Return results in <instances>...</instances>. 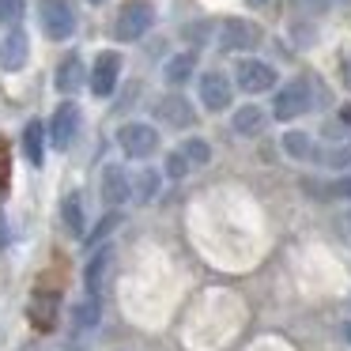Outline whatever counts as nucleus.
<instances>
[{
    "label": "nucleus",
    "mask_w": 351,
    "mask_h": 351,
    "mask_svg": "<svg viewBox=\"0 0 351 351\" xmlns=\"http://www.w3.org/2000/svg\"><path fill=\"white\" fill-rule=\"evenodd\" d=\"M38 19L46 38L53 42H69L76 34V8L72 0H38Z\"/></svg>",
    "instance_id": "nucleus-2"
},
{
    "label": "nucleus",
    "mask_w": 351,
    "mask_h": 351,
    "mask_svg": "<svg viewBox=\"0 0 351 351\" xmlns=\"http://www.w3.org/2000/svg\"><path fill=\"white\" fill-rule=\"evenodd\" d=\"M152 23H155L152 4H144V0H129V4L117 12V19H114V38L117 42H136V38H144V34L152 31Z\"/></svg>",
    "instance_id": "nucleus-3"
},
{
    "label": "nucleus",
    "mask_w": 351,
    "mask_h": 351,
    "mask_svg": "<svg viewBox=\"0 0 351 351\" xmlns=\"http://www.w3.org/2000/svg\"><path fill=\"white\" fill-rule=\"evenodd\" d=\"M310 106H313V87H310V80H291V84H283L280 91H276V99H272V117H276V121H295V117H302Z\"/></svg>",
    "instance_id": "nucleus-1"
},
{
    "label": "nucleus",
    "mask_w": 351,
    "mask_h": 351,
    "mask_svg": "<svg viewBox=\"0 0 351 351\" xmlns=\"http://www.w3.org/2000/svg\"><path fill=\"white\" fill-rule=\"evenodd\" d=\"M117 80H121V53L102 49V53L95 57V64H91V95L110 99L114 87H117Z\"/></svg>",
    "instance_id": "nucleus-7"
},
{
    "label": "nucleus",
    "mask_w": 351,
    "mask_h": 351,
    "mask_svg": "<svg viewBox=\"0 0 351 351\" xmlns=\"http://www.w3.org/2000/svg\"><path fill=\"white\" fill-rule=\"evenodd\" d=\"M230 99H234V87H230V80L223 72H204L200 76V102H204V110L219 114V110L230 106Z\"/></svg>",
    "instance_id": "nucleus-10"
},
{
    "label": "nucleus",
    "mask_w": 351,
    "mask_h": 351,
    "mask_svg": "<svg viewBox=\"0 0 351 351\" xmlns=\"http://www.w3.org/2000/svg\"><path fill=\"white\" fill-rule=\"evenodd\" d=\"M178 152H182L193 167H204V162L212 159V147H208V140H200V136H189L182 147H178Z\"/></svg>",
    "instance_id": "nucleus-22"
},
{
    "label": "nucleus",
    "mask_w": 351,
    "mask_h": 351,
    "mask_svg": "<svg viewBox=\"0 0 351 351\" xmlns=\"http://www.w3.org/2000/svg\"><path fill=\"white\" fill-rule=\"evenodd\" d=\"M8 242V223H4V212H0V245Z\"/></svg>",
    "instance_id": "nucleus-30"
},
{
    "label": "nucleus",
    "mask_w": 351,
    "mask_h": 351,
    "mask_svg": "<svg viewBox=\"0 0 351 351\" xmlns=\"http://www.w3.org/2000/svg\"><path fill=\"white\" fill-rule=\"evenodd\" d=\"M80 129H84V114H80L76 102H61V106L53 110V121H49V144L61 147V152H69L72 144H76Z\"/></svg>",
    "instance_id": "nucleus-5"
},
{
    "label": "nucleus",
    "mask_w": 351,
    "mask_h": 351,
    "mask_svg": "<svg viewBox=\"0 0 351 351\" xmlns=\"http://www.w3.org/2000/svg\"><path fill=\"white\" fill-rule=\"evenodd\" d=\"M61 219H64V230L69 234H84V197L80 193H69L61 200Z\"/></svg>",
    "instance_id": "nucleus-19"
},
{
    "label": "nucleus",
    "mask_w": 351,
    "mask_h": 351,
    "mask_svg": "<svg viewBox=\"0 0 351 351\" xmlns=\"http://www.w3.org/2000/svg\"><path fill=\"white\" fill-rule=\"evenodd\" d=\"M283 152H287L291 159H317V147H313V140L306 136V132H287V136H283Z\"/></svg>",
    "instance_id": "nucleus-20"
},
{
    "label": "nucleus",
    "mask_w": 351,
    "mask_h": 351,
    "mask_svg": "<svg viewBox=\"0 0 351 351\" xmlns=\"http://www.w3.org/2000/svg\"><path fill=\"white\" fill-rule=\"evenodd\" d=\"M234 84L242 87L245 95H261V91H272L276 87V69L257 57H242L234 69Z\"/></svg>",
    "instance_id": "nucleus-6"
},
{
    "label": "nucleus",
    "mask_w": 351,
    "mask_h": 351,
    "mask_svg": "<svg viewBox=\"0 0 351 351\" xmlns=\"http://www.w3.org/2000/svg\"><path fill=\"white\" fill-rule=\"evenodd\" d=\"M31 57V38L23 31H12L8 38H0V72H19Z\"/></svg>",
    "instance_id": "nucleus-11"
},
{
    "label": "nucleus",
    "mask_w": 351,
    "mask_h": 351,
    "mask_svg": "<svg viewBox=\"0 0 351 351\" xmlns=\"http://www.w3.org/2000/svg\"><path fill=\"white\" fill-rule=\"evenodd\" d=\"M348 340H351V325H348Z\"/></svg>",
    "instance_id": "nucleus-35"
},
{
    "label": "nucleus",
    "mask_w": 351,
    "mask_h": 351,
    "mask_svg": "<svg viewBox=\"0 0 351 351\" xmlns=\"http://www.w3.org/2000/svg\"><path fill=\"white\" fill-rule=\"evenodd\" d=\"M8 167H12V162H8V147H4V140H0V185L8 182Z\"/></svg>",
    "instance_id": "nucleus-29"
},
{
    "label": "nucleus",
    "mask_w": 351,
    "mask_h": 351,
    "mask_svg": "<svg viewBox=\"0 0 351 351\" xmlns=\"http://www.w3.org/2000/svg\"><path fill=\"white\" fill-rule=\"evenodd\" d=\"M328 4H351V0H328Z\"/></svg>",
    "instance_id": "nucleus-32"
},
{
    "label": "nucleus",
    "mask_w": 351,
    "mask_h": 351,
    "mask_svg": "<svg viewBox=\"0 0 351 351\" xmlns=\"http://www.w3.org/2000/svg\"><path fill=\"white\" fill-rule=\"evenodd\" d=\"M114 250H99L91 261H87V268H84V283H87V295H106V287H110V280H114Z\"/></svg>",
    "instance_id": "nucleus-9"
},
{
    "label": "nucleus",
    "mask_w": 351,
    "mask_h": 351,
    "mask_svg": "<svg viewBox=\"0 0 351 351\" xmlns=\"http://www.w3.org/2000/svg\"><path fill=\"white\" fill-rule=\"evenodd\" d=\"M317 159L325 167H351V147H328V152H317Z\"/></svg>",
    "instance_id": "nucleus-24"
},
{
    "label": "nucleus",
    "mask_w": 351,
    "mask_h": 351,
    "mask_svg": "<svg viewBox=\"0 0 351 351\" xmlns=\"http://www.w3.org/2000/svg\"><path fill=\"white\" fill-rule=\"evenodd\" d=\"M117 144H121V152L129 159H152L155 147H159V132L147 121H129L117 129Z\"/></svg>",
    "instance_id": "nucleus-4"
},
{
    "label": "nucleus",
    "mask_w": 351,
    "mask_h": 351,
    "mask_svg": "<svg viewBox=\"0 0 351 351\" xmlns=\"http://www.w3.org/2000/svg\"><path fill=\"white\" fill-rule=\"evenodd\" d=\"M325 193H328V197H336V200H351V174L348 178H336L332 185H325Z\"/></svg>",
    "instance_id": "nucleus-28"
},
{
    "label": "nucleus",
    "mask_w": 351,
    "mask_h": 351,
    "mask_svg": "<svg viewBox=\"0 0 351 351\" xmlns=\"http://www.w3.org/2000/svg\"><path fill=\"white\" fill-rule=\"evenodd\" d=\"M102 197L110 200V204H125V200H132V178L125 167H117V162H110L106 170H102Z\"/></svg>",
    "instance_id": "nucleus-12"
},
{
    "label": "nucleus",
    "mask_w": 351,
    "mask_h": 351,
    "mask_svg": "<svg viewBox=\"0 0 351 351\" xmlns=\"http://www.w3.org/2000/svg\"><path fill=\"white\" fill-rule=\"evenodd\" d=\"M23 155H27L31 167H42V162H46V125L34 121V117L23 125Z\"/></svg>",
    "instance_id": "nucleus-15"
},
{
    "label": "nucleus",
    "mask_w": 351,
    "mask_h": 351,
    "mask_svg": "<svg viewBox=\"0 0 351 351\" xmlns=\"http://www.w3.org/2000/svg\"><path fill=\"white\" fill-rule=\"evenodd\" d=\"M91 4H106V0H91Z\"/></svg>",
    "instance_id": "nucleus-34"
},
{
    "label": "nucleus",
    "mask_w": 351,
    "mask_h": 351,
    "mask_svg": "<svg viewBox=\"0 0 351 351\" xmlns=\"http://www.w3.org/2000/svg\"><path fill=\"white\" fill-rule=\"evenodd\" d=\"M155 193H159V174H155V170H144V174L132 182V197H136V200H152Z\"/></svg>",
    "instance_id": "nucleus-23"
},
{
    "label": "nucleus",
    "mask_w": 351,
    "mask_h": 351,
    "mask_svg": "<svg viewBox=\"0 0 351 351\" xmlns=\"http://www.w3.org/2000/svg\"><path fill=\"white\" fill-rule=\"evenodd\" d=\"M189 170H193V162L185 159L182 152H170V155H167V178H185Z\"/></svg>",
    "instance_id": "nucleus-25"
},
{
    "label": "nucleus",
    "mask_w": 351,
    "mask_h": 351,
    "mask_svg": "<svg viewBox=\"0 0 351 351\" xmlns=\"http://www.w3.org/2000/svg\"><path fill=\"white\" fill-rule=\"evenodd\" d=\"M193 72H197V53H193V49H185V53H174L167 61V69H162V80H167L170 87H182L185 80L193 76Z\"/></svg>",
    "instance_id": "nucleus-17"
},
{
    "label": "nucleus",
    "mask_w": 351,
    "mask_h": 351,
    "mask_svg": "<svg viewBox=\"0 0 351 351\" xmlns=\"http://www.w3.org/2000/svg\"><path fill=\"white\" fill-rule=\"evenodd\" d=\"M261 42V27L250 23V19H227L219 31V49L227 53H242V49H253Z\"/></svg>",
    "instance_id": "nucleus-8"
},
{
    "label": "nucleus",
    "mask_w": 351,
    "mask_h": 351,
    "mask_svg": "<svg viewBox=\"0 0 351 351\" xmlns=\"http://www.w3.org/2000/svg\"><path fill=\"white\" fill-rule=\"evenodd\" d=\"M250 4H253V8H257V4H268V0H250Z\"/></svg>",
    "instance_id": "nucleus-33"
},
{
    "label": "nucleus",
    "mask_w": 351,
    "mask_h": 351,
    "mask_svg": "<svg viewBox=\"0 0 351 351\" xmlns=\"http://www.w3.org/2000/svg\"><path fill=\"white\" fill-rule=\"evenodd\" d=\"M343 80H348V87H351V61H348V72H343Z\"/></svg>",
    "instance_id": "nucleus-31"
},
{
    "label": "nucleus",
    "mask_w": 351,
    "mask_h": 351,
    "mask_svg": "<svg viewBox=\"0 0 351 351\" xmlns=\"http://www.w3.org/2000/svg\"><path fill=\"white\" fill-rule=\"evenodd\" d=\"M31 321L42 328V332L53 328V321H57V295H53V291L42 287V291H34V295H31Z\"/></svg>",
    "instance_id": "nucleus-16"
},
{
    "label": "nucleus",
    "mask_w": 351,
    "mask_h": 351,
    "mask_svg": "<svg viewBox=\"0 0 351 351\" xmlns=\"http://www.w3.org/2000/svg\"><path fill=\"white\" fill-rule=\"evenodd\" d=\"M117 223H121V219H117V215H106V219H99V227H95V230H91V234H87V245H95V242H102V238H106V234H110V230H114V227H117Z\"/></svg>",
    "instance_id": "nucleus-27"
},
{
    "label": "nucleus",
    "mask_w": 351,
    "mask_h": 351,
    "mask_svg": "<svg viewBox=\"0 0 351 351\" xmlns=\"http://www.w3.org/2000/svg\"><path fill=\"white\" fill-rule=\"evenodd\" d=\"M155 114H159L167 125H174V129H189L193 117H197V114H193V106L182 99V95H167V99H159V102H155Z\"/></svg>",
    "instance_id": "nucleus-13"
},
{
    "label": "nucleus",
    "mask_w": 351,
    "mask_h": 351,
    "mask_svg": "<svg viewBox=\"0 0 351 351\" xmlns=\"http://www.w3.org/2000/svg\"><path fill=\"white\" fill-rule=\"evenodd\" d=\"M84 80H91V76L84 72V61H80L76 53H69L61 64H57V76H53L57 91H64V95H76L80 87H84Z\"/></svg>",
    "instance_id": "nucleus-14"
},
{
    "label": "nucleus",
    "mask_w": 351,
    "mask_h": 351,
    "mask_svg": "<svg viewBox=\"0 0 351 351\" xmlns=\"http://www.w3.org/2000/svg\"><path fill=\"white\" fill-rule=\"evenodd\" d=\"M99 313H102V310H99V298L87 295L84 302H80L76 310H72V321H76L80 328H95V325H99Z\"/></svg>",
    "instance_id": "nucleus-21"
},
{
    "label": "nucleus",
    "mask_w": 351,
    "mask_h": 351,
    "mask_svg": "<svg viewBox=\"0 0 351 351\" xmlns=\"http://www.w3.org/2000/svg\"><path fill=\"white\" fill-rule=\"evenodd\" d=\"M230 125H234V132H238V136H257V132L268 125V114H265L261 106H253V102H250V106H242V110H238V114H234V121H230Z\"/></svg>",
    "instance_id": "nucleus-18"
},
{
    "label": "nucleus",
    "mask_w": 351,
    "mask_h": 351,
    "mask_svg": "<svg viewBox=\"0 0 351 351\" xmlns=\"http://www.w3.org/2000/svg\"><path fill=\"white\" fill-rule=\"evenodd\" d=\"M27 0H0V23H16L19 16H23Z\"/></svg>",
    "instance_id": "nucleus-26"
}]
</instances>
